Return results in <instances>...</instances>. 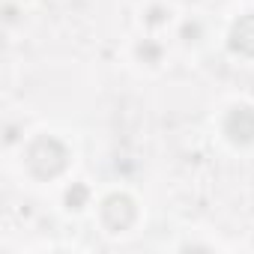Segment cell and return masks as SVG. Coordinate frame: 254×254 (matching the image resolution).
<instances>
[{"label":"cell","mask_w":254,"mask_h":254,"mask_svg":"<svg viewBox=\"0 0 254 254\" xmlns=\"http://www.w3.org/2000/svg\"><path fill=\"white\" fill-rule=\"evenodd\" d=\"M51 144H54V141H39V144L30 150V168H33L39 177H54V174L66 165V150H63V147H60L54 156H48Z\"/></svg>","instance_id":"cell-1"},{"label":"cell","mask_w":254,"mask_h":254,"mask_svg":"<svg viewBox=\"0 0 254 254\" xmlns=\"http://www.w3.org/2000/svg\"><path fill=\"white\" fill-rule=\"evenodd\" d=\"M135 218V206L129 197H111L105 203V224L114 227V230H123V227H129Z\"/></svg>","instance_id":"cell-2"},{"label":"cell","mask_w":254,"mask_h":254,"mask_svg":"<svg viewBox=\"0 0 254 254\" xmlns=\"http://www.w3.org/2000/svg\"><path fill=\"white\" fill-rule=\"evenodd\" d=\"M230 45H233L236 51H242V54H254V15L242 18V21L233 27Z\"/></svg>","instance_id":"cell-3"}]
</instances>
